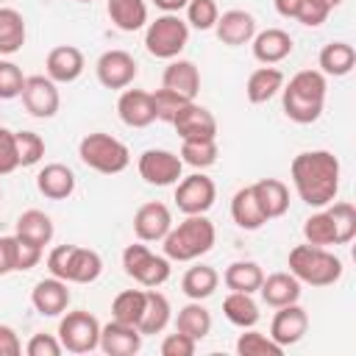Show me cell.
Returning <instances> with one entry per match:
<instances>
[{
    "instance_id": "2",
    "label": "cell",
    "mask_w": 356,
    "mask_h": 356,
    "mask_svg": "<svg viewBox=\"0 0 356 356\" xmlns=\"http://www.w3.org/2000/svg\"><path fill=\"white\" fill-rule=\"evenodd\" d=\"M325 75L320 70H300L289 78V83L281 86V106L284 114L298 122L309 125L317 122L325 108Z\"/></svg>"
},
{
    "instance_id": "4",
    "label": "cell",
    "mask_w": 356,
    "mask_h": 356,
    "mask_svg": "<svg viewBox=\"0 0 356 356\" xmlns=\"http://www.w3.org/2000/svg\"><path fill=\"white\" fill-rule=\"evenodd\" d=\"M289 273L300 281V284H312V286H331L342 278V259L325 248L317 245H295L289 250Z\"/></svg>"
},
{
    "instance_id": "40",
    "label": "cell",
    "mask_w": 356,
    "mask_h": 356,
    "mask_svg": "<svg viewBox=\"0 0 356 356\" xmlns=\"http://www.w3.org/2000/svg\"><path fill=\"white\" fill-rule=\"evenodd\" d=\"M236 353L239 356H281L284 348L270 334L245 328V334H239V339H236Z\"/></svg>"
},
{
    "instance_id": "10",
    "label": "cell",
    "mask_w": 356,
    "mask_h": 356,
    "mask_svg": "<svg viewBox=\"0 0 356 356\" xmlns=\"http://www.w3.org/2000/svg\"><path fill=\"white\" fill-rule=\"evenodd\" d=\"M22 106L31 117L36 120H50L58 114V106H61V95H58V86L56 81H50L47 75H31L25 78L22 83Z\"/></svg>"
},
{
    "instance_id": "1",
    "label": "cell",
    "mask_w": 356,
    "mask_h": 356,
    "mask_svg": "<svg viewBox=\"0 0 356 356\" xmlns=\"http://www.w3.org/2000/svg\"><path fill=\"white\" fill-rule=\"evenodd\" d=\"M298 197L312 209H325L339 192V159L331 150H303L289 167Z\"/></svg>"
},
{
    "instance_id": "12",
    "label": "cell",
    "mask_w": 356,
    "mask_h": 356,
    "mask_svg": "<svg viewBox=\"0 0 356 356\" xmlns=\"http://www.w3.org/2000/svg\"><path fill=\"white\" fill-rule=\"evenodd\" d=\"M97 81L106 89H128L139 72L136 58L128 50H106L95 64Z\"/></svg>"
},
{
    "instance_id": "39",
    "label": "cell",
    "mask_w": 356,
    "mask_h": 356,
    "mask_svg": "<svg viewBox=\"0 0 356 356\" xmlns=\"http://www.w3.org/2000/svg\"><path fill=\"white\" fill-rule=\"evenodd\" d=\"M217 156H220L217 139H181V161L195 170L211 167Z\"/></svg>"
},
{
    "instance_id": "34",
    "label": "cell",
    "mask_w": 356,
    "mask_h": 356,
    "mask_svg": "<svg viewBox=\"0 0 356 356\" xmlns=\"http://www.w3.org/2000/svg\"><path fill=\"white\" fill-rule=\"evenodd\" d=\"M53 234H56L53 220H50L44 211H39V209H28V211H22L19 220H17V236H22V239H28V242H33V245H39V248L50 245Z\"/></svg>"
},
{
    "instance_id": "6",
    "label": "cell",
    "mask_w": 356,
    "mask_h": 356,
    "mask_svg": "<svg viewBox=\"0 0 356 356\" xmlns=\"http://www.w3.org/2000/svg\"><path fill=\"white\" fill-rule=\"evenodd\" d=\"M189 42V25L178 14H161L153 22H147L145 31V47L153 58H178V53Z\"/></svg>"
},
{
    "instance_id": "51",
    "label": "cell",
    "mask_w": 356,
    "mask_h": 356,
    "mask_svg": "<svg viewBox=\"0 0 356 356\" xmlns=\"http://www.w3.org/2000/svg\"><path fill=\"white\" fill-rule=\"evenodd\" d=\"M14 236H17V234H14ZM42 250H44V248H39V245H33V242L17 236V270L25 273V270L36 267V264L42 261Z\"/></svg>"
},
{
    "instance_id": "57",
    "label": "cell",
    "mask_w": 356,
    "mask_h": 356,
    "mask_svg": "<svg viewBox=\"0 0 356 356\" xmlns=\"http://www.w3.org/2000/svg\"><path fill=\"white\" fill-rule=\"evenodd\" d=\"M323 3H325V6H328V8H331V11H334V8H337V6H342V0H323Z\"/></svg>"
},
{
    "instance_id": "55",
    "label": "cell",
    "mask_w": 356,
    "mask_h": 356,
    "mask_svg": "<svg viewBox=\"0 0 356 356\" xmlns=\"http://www.w3.org/2000/svg\"><path fill=\"white\" fill-rule=\"evenodd\" d=\"M273 3H275V11L286 19H295V14L300 8V0H273Z\"/></svg>"
},
{
    "instance_id": "20",
    "label": "cell",
    "mask_w": 356,
    "mask_h": 356,
    "mask_svg": "<svg viewBox=\"0 0 356 356\" xmlns=\"http://www.w3.org/2000/svg\"><path fill=\"white\" fill-rule=\"evenodd\" d=\"M117 114L128 128H147L150 122H156V108H153L150 92L122 89V95L117 100Z\"/></svg>"
},
{
    "instance_id": "26",
    "label": "cell",
    "mask_w": 356,
    "mask_h": 356,
    "mask_svg": "<svg viewBox=\"0 0 356 356\" xmlns=\"http://www.w3.org/2000/svg\"><path fill=\"white\" fill-rule=\"evenodd\" d=\"M259 292H261V300L267 306L278 309V306H286V303H298V298H300V281L292 273H273V275H267L261 281Z\"/></svg>"
},
{
    "instance_id": "49",
    "label": "cell",
    "mask_w": 356,
    "mask_h": 356,
    "mask_svg": "<svg viewBox=\"0 0 356 356\" xmlns=\"http://www.w3.org/2000/svg\"><path fill=\"white\" fill-rule=\"evenodd\" d=\"M61 350L64 348H61L58 337H53V334H33L28 339V345H25L28 356H58Z\"/></svg>"
},
{
    "instance_id": "3",
    "label": "cell",
    "mask_w": 356,
    "mask_h": 356,
    "mask_svg": "<svg viewBox=\"0 0 356 356\" xmlns=\"http://www.w3.org/2000/svg\"><path fill=\"white\" fill-rule=\"evenodd\" d=\"M214 239H217V231L206 214H186L184 222L167 231V236L161 239L164 242L161 248L170 261H195L214 248Z\"/></svg>"
},
{
    "instance_id": "56",
    "label": "cell",
    "mask_w": 356,
    "mask_h": 356,
    "mask_svg": "<svg viewBox=\"0 0 356 356\" xmlns=\"http://www.w3.org/2000/svg\"><path fill=\"white\" fill-rule=\"evenodd\" d=\"M153 3H156V8H161L164 14H178L181 8H186L189 0H153Z\"/></svg>"
},
{
    "instance_id": "21",
    "label": "cell",
    "mask_w": 356,
    "mask_h": 356,
    "mask_svg": "<svg viewBox=\"0 0 356 356\" xmlns=\"http://www.w3.org/2000/svg\"><path fill=\"white\" fill-rule=\"evenodd\" d=\"M161 86L170 92H178L186 100H195L200 92V72L195 67V61L186 58H170L164 75H161Z\"/></svg>"
},
{
    "instance_id": "32",
    "label": "cell",
    "mask_w": 356,
    "mask_h": 356,
    "mask_svg": "<svg viewBox=\"0 0 356 356\" xmlns=\"http://www.w3.org/2000/svg\"><path fill=\"white\" fill-rule=\"evenodd\" d=\"M217 284H220V273L214 267H209V264H195L181 278V289H184V295L189 300H206V298H211L214 289H217Z\"/></svg>"
},
{
    "instance_id": "24",
    "label": "cell",
    "mask_w": 356,
    "mask_h": 356,
    "mask_svg": "<svg viewBox=\"0 0 356 356\" xmlns=\"http://www.w3.org/2000/svg\"><path fill=\"white\" fill-rule=\"evenodd\" d=\"M253 56H256V61H261V64H278V61H284L289 53H292V36L284 31V28H267V31H261V33H256L253 39Z\"/></svg>"
},
{
    "instance_id": "22",
    "label": "cell",
    "mask_w": 356,
    "mask_h": 356,
    "mask_svg": "<svg viewBox=\"0 0 356 356\" xmlns=\"http://www.w3.org/2000/svg\"><path fill=\"white\" fill-rule=\"evenodd\" d=\"M36 189L47 197V200H67L75 192V172L67 164H44L36 175Z\"/></svg>"
},
{
    "instance_id": "54",
    "label": "cell",
    "mask_w": 356,
    "mask_h": 356,
    "mask_svg": "<svg viewBox=\"0 0 356 356\" xmlns=\"http://www.w3.org/2000/svg\"><path fill=\"white\" fill-rule=\"evenodd\" d=\"M22 353V342L17 337V331L6 323H0V356H19Z\"/></svg>"
},
{
    "instance_id": "15",
    "label": "cell",
    "mask_w": 356,
    "mask_h": 356,
    "mask_svg": "<svg viewBox=\"0 0 356 356\" xmlns=\"http://www.w3.org/2000/svg\"><path fill=\"white\" fill-rule=\"evenodd\" d=\"M172 228V214L161 200H150L134 214V234L139 242H161Z\"/></svg>"
},
{
    "instance_id": "16",
    "label": "cell",
    "mask_w": 356,
    "mask_h": 356,
    "mask_svg": "<svg viewBox=\"0 0 356 356\" xmlns=\"http://www.w3.org/2000/svg\"><path fill=\"white\" fill-rule=\"evenodd\" d=\"M214 33L222 44L228 47H239V44H248L253 36H256V19L250 11L245 8H231V11H222L214 22Z\"/></svg>"
},
{
    "instance_id": "60",
    "label": "cell",
    "mask_w": 356,
    "mask_h": 356,
    "mask_svg": "<svg viewBox=\"0 0 356 356\" xmlns=\"http://www.w3.org/2000/svg\"><path fill=\"white\" fill-rule=\"evenodd\" d=\"M0 197H3V192H0Z\"/></svg>"
},
{
    "instance_id": "42",
    "label": "cell",
    "mask_w": 356,
    "mask_h": 356,
    "mask_svg": "<svg viewBox=\"0 0 356 356\" xmlns=\"http://www.w3.org/2000/svg\"><path fill=\"white\" fill-rule=\"evenodd\" d=\"M303 236H306L309 245H317V248L337 245V231H334L331 214H328V211H314L312 217H306V222H303Z\"/></svg>"
},
{
    "instance_id": "29",
    "label": "cell",
    "mask_w": 356,
    "mask_h": 356,
    "mask_svg": "<svg viewBox=\"0 0 356 356\" xmlns=\"http://www.w3.org/2000/svg\"><path fill=\"white\" fill-rule=\"evenodd\" d=\"M106 11H108V19L125 33H134L147 25L145 0H106Z\"/></svg>"
},
{
    "instance_id": "7",
    "label": "cell",
    "mask_w": 356,
    "mask_h": 356,
    "mask_svg": "<svg viewBox=\"0 0 356 356\" xmlns=\"http://www.w3.org/2000/svg\"><path fill=\"white\" fill-rule=\"evenodd\" d=\"M122 270L136 284L153 289V286H161L170 278V259L167 256H156L147 245L136 242V245H128L122 250Z\"/></svg>"
},
{
    "instance_id": "30",
    "label": "cell",
    "mask_w": 356,
    "mask_h": 356,
    "mask_svg": "<svg viewBox=\"0 0 356 356\" xmlns=\"http://www.w3.org/2000/svg\"><path fill=\"white\" fill-rule=\"evenodd\" d=\"M231 217L234 222L242 228V231H259L267 220L256 203V195H253V186H242L234 192L231 197Z\"/></svg>"
},
{
    "instance_id": "17",
    "label": "cell",
    "mask_w": 356,
    "mask_h": 356,
    "mask_svg": "<svg viewBox=\"0 0 356 356\" xmlns=\"http://www.w3.org/2000/svg\"><path fill=\"white\" fill-rule=\"evenodd\" d=\"M31 303H33V309H36L42 317H58V314H64L67 306H70L67 281H61V278H56V275L36 281V286L31 289Z\"/></svg>"
},
{
    "instance_id": "19",
    "label": "cell",
    "mask_w": 356,
    "mask_h": 356,
    "mask_svg": "<svg viewBox=\"0 0 356 356\" xmlns=\"http://www.w3.org/2000/svg\"><path fill=\"white\" fill-rule=\"evenodd\" d=\"M83 67H86L83 53L75 44H58L44 58L47 78L56 81V83H72V81H78L81 72H83Z\"/></svg>"
},
{
    "instance_id": "47",
    "label": "cell",
    "mask_w": 356,
    "mask_h": 356,
    "mask_svg": "<svg viewBox=\"0 0 356 356\" xmlns=\"http://www.w3.org/2000/svg\"><path fill=\"white\" fill-rule=\"evenodd\" d=\"M328 14H331V8L323 0H300V8L295 14V19L306 28H320L328 19Z\"/></svg>"
},
{
    "instance_id": "25",
    "label": "cell",
    "mask_w": 356,
    "mask_h": 356,
    "mask_svg": "<svg viewBox=\"0 0 356 356\" xmlns=\"http://www.w3.org/2000/svg\"><path fill=\"white\" fill-rule=\"evenodd\" d=\"M103 273V259L97 250L72 245L70 261H67V284H92Z\"/></svg>"
},
{
    "instance_id": "41",
    "label": "cell",
    "mask_w": 356,
    "mask_h": 356,
    "mask_svg": "<svg viewBox=\"0 0 356 356\" xmlns=\"http://www.w3.org/2000/svg\"><path fill=\"white\" fill-rule=\"evenodd\" d=\"M325 211L331 214V222H334V231H337V245H348L356 236V209H353V203L337 200V203H328Z\"/></svg>"
},
{
    "instance_id": "27",
    "label": "cell",
    "mask_w": 356,
    "mask_h": 356,
    "mask_svg": "<svg viewBox=\"0 0 356 356\" xmlns=\"http://www.w3.org/2000/svg\"><path fill=\"white\" fill-rule=\"evenodd\" d=\"M284 86V72L273 64H264L259 70L250 72L248 83H245V95L250 103H267L270 97H275Z\"/></svg>"
},
{
    "instance_id": "53",
    "label": "cell",
    "mask_w": 356,
    "mask_h": 356,
    "mask_svg": "<svg viewBox=\"0 0 356 356\" xmlns=\"http://www.w3.org/2000/svg\"><path fill=\"white\" fill-rule=\"evenodd\" d=\"M17 273V236H0V275Z\"/></svg>"
},
{
    "instance_id": "46",
    "label": "cell",
    "mask_w": 356,
    "mask_h": 356,
    "mask_svg": "<svg viewBox=\"0 0 356 356\" xmlns=\"http://www.w3.org/2000/svg\"><path fill=\"white\" fill-rule=\"evenodd\" d=\"M22 83L25 75L19 70V64L14 61H0V100H14L22 95Z\"/></svg>"
},
{
    "instance_id": "43",
    "label": "cell",
    "mask_w": 356,
    "mask_h": 356,
    "mask_svg": "<svg viewBox=\"0 0 356 356\" xmlns=\"http://www.w3.org/2000/svg\"><path fill=\"white\" fill-rule=\"evenodd\" d=\"M14 142H17L19 167H33V164L42 161V156H44V139L36 131H14Z\"/></svg>"
},
{
    "instance_id": "5",
    "label": "cell",
    "mask_w": 356,
    "mask_h": 356,
    "mask_svg": "<svg viewBox=\"0 0 356 356\" xmlns=\"http://www.w3.org/2000/svg\"><path fill=\"white\" fill-rule=\"evenodd\" d=\"M78 156L89 170L103 172V175H117L131 164L128 147L117 136L103 134V131L86 134L81 139V145H78Z\"/></svg>"
},
{
    "instance_id": "36",
    "label": "cell",
    "mask_w": 356,
    "mask_h": 356,
    "mask_svg": "<svg viewBox=\"0 0 356 356\" xmlns=\"http://www.w3.org/2000/svg\"><path fill=\"white\" fill-rule=\"evenodd\" d=\"M175 331L192 337L195 342H200L209 331H211V314L209 309L200 303V300H192L186 303L184 309H178V317H175Z\"/></svg>"
},
{
    "instance_id": "45",
    "label": "cell",
    "mask_w": 356,
    "mask_h": 356,
    "mask_svg": "<svg viewBox=\"0 0 356 356\" xmlns=\"http://www.w3.org/2000/svg\"><path fill=\"white\" fill-rule=\"evenodd\" d=\"M150 97H153V108H156V120H161V122H170L172 125V120H175V114L189 103L186 97H181L178 92H170V89H156V92H150Z\"/></svg>"
},
{
    "instance_id": "59",
    "label": "cell",
    "mask_w": 356,
    "mask_h": 356,
    "mask_svg": "<svg viewBox=\"0 0 356 356\" xmlns=\"http://www.w3.org/2000/svg\"><path fill=\"white\" fill-rule=\"evenodd\" d=\"M3 3H6V0H0V6H3Z\"/></svg>"
},
{
    "instance_id": "18",
    "label": "cell",
    "mask_w": 356,
    "mask_h": 356,
    "mask_svg": "<svg viewBox=\"0 0 356 356\" xmlns=\"http://www.w3.org/2000/svg\"><path fill=\"white\" fill-rule=\"evenodd\" d=\"M97 348L108 356H134L142 348V334L136 325L111 320V323L100 325V345Z\"/></svg>"
},
{
    "instance_id": "23",
    "label": "cell",
    "mask_w": 356,
    "mask_h": 356,
    "mask_svg": "<svg viewBox=\"0 0 356 356\" xmlns=\"http://www.w3.org/2000/svg\"><path fill=\"white\" fill-rule=\"evenodd\" d=\"M253 186V195H256V203L264 214V220H275V217H284L286 209H289V189L284 181L278 178H261Z\"/></svg>"
},
{
    "instance_id": "50",
    "label": "cell",
    "mask_w": 356,
    "mask_h": 356,
    "mask_svg": "<svg viewBox=\"0 0 356 356\" xmlns=\"http://www.w3.org/2000/svg\"><path fill=\"white\" fill-rule=\"evenodd\" d=\"M195 348H197V342H195L192 337L175 331V334H167V337H164V342H161V356H192Z\"/></svg>"
},
{
    "instance_id": "44",
    "label": "cell",
    "mask_w": 356,
    "mask_h": 356,
    "mask_svg": "<svg viewBox=\"0 0 356 356\" xmlns=\"http://www.w3.org/2000/svg\"><path fill=\"white\" fill-rule=\"evenodd\" d=\"M220 17V8L214 0H189L186 3V25L195 31H211Z\"/></svg>"
},
{
    "instance_id": "11",
    "label": "cell",
    "mask_w": 356,
    "mask_h": 356,
    "mask_svg": "<svg viewBox=\"0 0 356 356\" xmlns=\"http://www.w3.org/2000/svg\"><path fill=\"white\" fill-rule=\"evenodd\" d=\"M139 175L150 184V186H172L181 181L184 172V161L178 153L172 150H161V147H150L139 156Z\"/></svg>"
},
{
    "instance_id": "14",
    "label": "cell",
    "mask_w": 356,
    "mask_h": 356,
    "mask_svg": "<svg viewBox=\"0 0 356 356\" xmlns=\"http://www.w3.org/2000/svg\"><path fill=\"white\" fill-rule=\"evenodd\" d=\"M172 128L178 131L181 139H217V120H214V114L206 106L195 103V100H189L175 114Z\"/></svg>"
},
{
    "instance_id": "8",
    "label": "cell",
    "mask_w": 356,
    "mask_h": 356,
    "mask_svg": "<svg viewBox=\"0 0 356 356\" xmlns=\"http://www.w3.org/2000/svg\"><path fill=\"white\" fill-rule=\"evenodd\" d=\"M58 342L70 353H89L100 345V323L95 314L75 309L67 312L58 323Z\"/></svg>"
},
{
    "instance_id": "13",
    "label": "cell",
    "mask_w": 356,
    "mask_h": 356,
    "mask_svg": "<svg viewBox=\"0 0 356 356\" xmlns=\"http://www.w3.org/2000/svg\"><path fill=\"white\" fill-rule=\"evenodd\" d=\"M309 331V314L303 306L298 303H286V306H278L273 323H270V337L281 345V348H289V345H298Z\"/></svg>"
},
{
    "instance_id": "48",
    "label": "cell",
    "mask_w": 356,
    "mask_h": 356,
    "mask_svg": "<svg viewBox=\"0 0 356 356\" xmlns=\"http://www.w3.org/2000/svg\"><path fill=\"white\" fill-rule=\"evenodd\" d=\"M19 167V156H17V142H14V131L0 125V175H8Z\"/></svg>"
},
{
    "instance_id": "58",
    "label": "cell",
    "mask_w": 356,
    "mask_h": 356,
    "mask_svg": "<svg viewBox=\"0 0 356 356\" xmlns=\"http://www.w3.org/2000/svg\"><path fill=\"white\" fill-rule=\"evenodd\" d=\"M75 3H92V0H75Z\"/></svg>"
},
{
    "instance_id": "37",
    "label": "cell",
    "mask_w": 356,
    "mask_h": 356,
    "mask_svg": "<svg viewBox=\"0 0 356 356\" xmlns=\"http://www.w3.org/2000/svg\"><path fill=\"white\" fill-rule=\"evenodd\" d=\"M222 314L228 323L239 325V328H253L259 323V306L248 292H228L222 300Z\"/></svg>"
},
{
    "instance_id": "52",
    "label": "cell",
    "mask_w": 356,
    "mask_h": 356,
    "mask_svg": "<svg viewBox=\"0 0 356 356\" xmlns=\"http://www.w3.org/2000/svg\"><path fill=\"white\" fill-rule=\"evenodd\" d=\"M70 250H72V245H56V248L47 253V270H50V275H56V278L67 281V261H70Z\"/></svg>"
},
{
    "instance_id": "33",
    "label": "cell",
    "mask_w": 356,
    "mask_h": 356,
    "mask_svg": "<svg viewBox=\"0 0 356 356\" xmlns=\"http://www.w3.org/2000/svg\"><path fill=\"white\" fill-rule=\"evenodd\" d=\"M320 72L323 75H334V78H342L348 75L353 67H356V50L353 44L348 42H331L320 50Z\"/></svg>"
},
{
    "instance_id": "28",
    "label": "cell",
    "mask_w": 356,
    "mask_h": 356,
    "mask_svg": "<svg viewBox=\"0 0 356 356\" xmlns=\"http://www.w3.org/2000/svg\"><path fill=\"white\" fill-rule=\"evenodd\" d=\"M170 314H172V309H170V300H167V295H161L156 286L153 289H147V298H145V312H142V317H139V334L142 337H150V334H161L164 328H167V323H170Z\"/></svg>"
},
{
    "instance_id": "9",
    "label": "cell",
    "mask_w": 356,
    "mask_h": 356,
    "mask_svg": "<svg viewBox=\"0 0 356 356\" xmlns=\"http://www.w3.org/2000/svg\"><path fill=\"white\" fill-rule=\"evenodd\" d=\"M217 200V186L209 175L192 172L175 184V206L184 214H206Z\"/></svg>"
},
{
    "instance_id": "35",
    "label": "cell",
    "mask_w": 356,
    "mask_h": 356,
    "mask_svg": "<svg viewBox=\"0 0 356 356\" xmlns=\"http://www.w3.org/2000/svg\"><path fill=\"white\" fill-rule=\"evenodd\" d=\"M222 281H225V286L231 292H248V295H253V292H259V286L264 281V273H261V267L256 261H234V264L225 267Z\"/></svg>"
},
{
    "instance_id": "38",
    "label": "cell",
    "mask_w": 356,
    "mask_h": 356,
    "mask_svg": "<svg viewBox=\"0 0 356 356\" xmlns=\"http://www.w3.org/2000/svg\"><path fill=\"white\" fill-rule=\"evenodd\" d=\"M145 298H147V289H122L111 300V320L139 325V317L145 312Z\"/></svg>"
},
{
    "instance_id": "31",
    "label": "cell",
    "mask_w": 356,
    "mask_h": 356,
    "mask_svg": "<svg viewBox=\"0 0 356 356\" xmlns=\"http://www.w3.org/2000/svg\"><path fill=\"white\" fill-rule=\"evenodd\" d=\"M25 17L17 8L0 6V56H14L25 44Z\"/></svg>"
}]
</instances>
